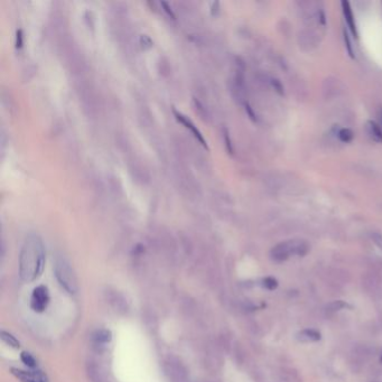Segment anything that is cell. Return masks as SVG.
I'll return each instance as SVG.
<instances>
[{"label": "cell", "instance_id": "obj_1", "mask_svg": "<svg viewBox=\"0 0 382 382\" xmlns=\"http://www.w3.org/2000/svg\"><path fill=\"white\" fill-rule=\"evenodd\" d=\"M45 266V247L36 234L28 236L24 242L19 257V274L25 281H34L43 272Z\"/></svg>", "mask_w": 382, "mask_h": 382}, {"label": "cell", "instance_id": "obj_2", "mask_svg": "<svg viewBox=\"0 0 382 382\" xmlns=\"http://www.w3.org/2000/svg\"><path fill=\"white\" fill-rule=\"evenodd\" d=\"M55 276L63 287H64L69 293H75L78 289L77 278L72 270V268L69 266L68 262L64 260H58L55 264Z\"/></svg>", "mask_w": 382, "mask_h": 382}, {"label": "cell", "instance_id": "obj_3", "mask_svg": "<svg viewBox=\"0 0 382 382\" xmlns=\"http://www.w3.org/2000/svg\"><path fill=\"white\" fill-rule=\"evenodd\" d=\"M49 303V293L46 286H37L34 288L31 298V307L36 313H43Z\"/></svg>", "mask_w": 382, "mask_h": 382}, {"label": "cell", "instance_id": "obj_4", "mask_svg": "<svg viewBox=\"0 0 382 382\" xmlns=\"http://www.w3.org/2000/svg\"><path fill=\"white\" fill-rule=\"evenodd\" d=\"M292 255H295V240L280 242L270 251L271 259L276 262L286 261Z\"/></svg>", "mask_w": 382, "mask_h": 382}, {"label": "cell", "instance_id": "obj_5", "mask_svg": "<svg viewBox=\"0 0 382 382\" xmlns=\"http://www.w3.org/2000/svg\"><path fill=\"white\" fill-rule=\"evenodd\" d=\"M173 112H174V116H175L176 120H177L178 123L182 124V125L184 126V127H185L187 130H190L191 133H192L193 136H194L195 139H196L197 141H199L200 144L204 147V148H207V149H208V144H207V141H205L203 135H202V133H201L200 130L197 129L196 126H195L194 124H193V121H192L190 118H188V117H186L185 115H183L182 112H179V111H177V110H175V109L173 110Z\"/></svg>", "mask_w": 382, "mask_h": 382}, {"label": "cell", "instance_id": "obj_6", "mask_svg": "<svg viewBox=\"0 0 382 382\" xmlns=\"http://www.w3.org/2000/svg\"><path fill=\"white\" fill-rule=\"evenodd\" d=\"M11 373L20 382H48L47 377L42 371H25L20 369H11Z\"/></svg>", "mask_w": 382, "mask_h": 382}, {"label": "cell", "instance_id": "obj_7", "mask_svg": "<svg viewBox=\"0 0 382 382\" xmlns=\"http://www.w3.org/2000/svg\"><path fill=\"white\" fill-rule=\"evenodd\" d=\"M341 5H342V10H343L344 18H345V22L347 24L348 29H350L352 34L354 35V37H358V35H359L358 34V28H356L354 15H353V11H352V8L350 6V3H348V1H345V0H343V1L341 2Z\"/></svg>", "mask_w": 382, "mask_h": 382}, {"label": "cell", "instance_id": "obj_8", "mask_svg": "<svg viewBox=\"0 0 382 382\" xmlns=\"http://www.w3.org/2000/svg\"><path fill=\"white\" fill-rule=\"evenodd\" d=\"M320 339H321L320 332H317L315 330H304L297 334L298 341L304 342V343L317 342V341H320Z\"/></svg>", "mask_w": 382, "mask_h": 382}, {"label": "cell", "instance_id": "obj_9", "mask_svg": "<svg viewBox=\"0 0 382 382\" xmlns=\"http://www.w3.org/2000/svg\"><path fill=\"white\" fill-rule=\"evenodd\" d=\"M367 130L373 140L382 144V130L379 125L375 123V121L369 120L367 123Z\"/></svg>", "mask_w": 382, "mask_h": 382}, {"label": "cell", "instance_id": "obj_10", "mask_svg": "<svg viewBox=\"0 0 382 382\" xmlns=\"http://www.w3.org/2000/svg\"><path fill=\"white\" fill-rule=\"evenodd\" d=\"M94 341L99 344H106L111 341V332L108 330H100L94 334Z\"/></svg>", "mask_w": 382, "mask_h": 382}, {"label": "cell", "instance_id": "obj_11", "mask_svg": "<svg viewBox=\"0 0 382 382\" xmlns=\"http://www.w3.org/2000/svg\"><path fill=\"white\" fill-rule=\"evenodd\" d=\"M337 136H338V138L340 139V141L345 142V144H347V142H351L352 140H353L354 133H353V131H352L351 129L343 128V129H340L339 130V131L337 132Z\"/></svg>", "mask_w": 382, "mask_h": 382}, {"label": "cell", "instance_id": "obj_12", "mask_svg": "<svg viewBox=\"0 0 382 382\" xmlns=\"http://www.w3.org/2000/svg\"><path fill=\"white\" fill-rule=\"evenodd\" d=\"M1 340L3 342H5L6 344H8L9 346H12L15 348H18L20 346V343L17 339H16L14 335H11L10 333H8V332H5V331H1Z\"/></svg>", "mask_w": 382, "mask_h": 382}, {"label": "cell", "instance_id": "obj_13", "mask_svg": "<svg viewBox=\"0 0 382 382\" xmlns=\"http://www.w3.org/2000/svg\"><path fill=\"white\" fill-rule=\"evenodd\" d=\"M20 359H22L23 362L27 365L29 368H35L36 367V360L33 358L32 354L27 353V352H23L20 354Z\"/></svg>", "mask_w": 382, "mask_h": 382}, {"label": "cell", "instance_id": "obj_14", "mask_svg": "<svg viewBox=\"0 0 382 382\" xmlns=\"http://www.w3.org/2000/svg\"><path fill=\"white\" fill-rule=\"evenodd\" d=\"M262 285L264 288L269 289V291H274V289L278 287V281L275 278H272V277H267V278L262 280Z\"/></svg>", "mask_w": 382, "mask_h": 382}, {"label": "cell", "instance_id": "obj_15", "mask_svg": "<svg viewBox=\"0 0 382 382\" xmlns=\"http://www.w3.org/2000/svg\"><path fill=\"white\" fill-rule=\"evenodd\" d=\"M344 43H345V47H346V51L348 53V55H350L351 58H355L354 52H353V47H352V42L350 40V36H348V34H347L345 31H344Z\"/></svg>", "mask_w": 382, "mask_h": 382}, {"label": "cell", "instance_id": "obj_16", "mask_svg": "<svg viewBox=\"0 0 382 382\" xmlns=\"http://www.w3.org/2000/svg\"><path fill=\"white\" fill-rule=\"evenodd\" d=\"M329 308L331 310H341V309H344V308H351V306L348 305L347 303H345V301L337 300V301H333V303L330 304Z\"/></svg>", "mask_w": 382, "mask_h": 382}, {"label": "cell", "instance_id": "obj_17", "mask_svg": "<svg viewBox=\"0 0 382 382\" xmlns=\"http://www.w3.org/2000/svg\"><path fill=\"white\" fill-rule=\"evenodd\" d=\"M224 141H225V146H226V150H228L229 154L232 155L233 154V146H232V141H231V138L229 135V131L226 129H224Z\"/></svg>", "mask_w": 382, "mask_h": 382}, {"label": "cell", "instance_id": "obj_18", "mask_svg": "<svg viewBox=\"0 0 382 382\" xmlns=\"http://www.w3.org/2000/svg\"><path fill=\"white\" fill-rule=\"evenodd\" d=\"M271 85H272V86H274V89L276 90L277 93L280 94V95L284 94V85H283V83L279 81V80L272 79L271 80Z\"/></svg>", "mask_w": 382, "mask_h": 382}, {"label": "cell", "instance_id": "obj_19", "mask_svg": "<svg viewBox=\"0 0 382 382\" xmlns=\"http://www.w3.org/2000/svg\"><path fill=\"white\" fill-rule=\"evenodd\" d=\"M24 45V35H23V31L22 29H18L16 32V48L20 49Z\"/></svg>", "mask_w": 382, "mask_h": 382}, {"label": "cell", "instance_id": "obj_20", "mask_svg": "<svg viewBox=\"0 0 382 382\" xmlns=\"http://www.w3.org/2000/svg\"><path fill=\"white\" fill-rule=\"evenodd\" d=\"M161 6L163 7V10L165 11L166 14L170 16V18H173V19L176 18V16H175V14H174V11L171 10V8L169 6V3L165 2V1H162V2H161Z\"/></svg>", "mask_w": 382, "mask_h": 382}, {"label": "cell", "instance_id": "obj_21", "mask_svg": "<svg viewBox=\"0 0 382 382\" xmlns=\"http://www.w3.org/2000/svg\"><path fill=\"white\" fill-rule=\"evenodd\" d=\"M371 239H372V241L378 246V248L382 249V234L378 233V232H373L371 234Z\"/></svg>", "mask_w": 382, "mask_h": 382}, {"label": "cell", "instance_id": "obj_22", "mask_svg": "<svg viewBox=\"0 0 382 382\" xmlns=\"http://www.w3.org/2000/svg\"><path fill=\"white\" fill-rule=\"evenodd\" d=\"M140 42H141L142 47L144 48H149V47H152V45H153L152 40H150L147 35H142L140 37Z\"/></svg>", "mask_w": 382, "mask_h": 382}, {"label": "cell", "instance_id": "obj_23", "mask_svg": "<svg viewBox=\"0 0 382 382\" xmlns=\"http://www.w3.org/2000/svg\"><path fill=\"white\" fill-rule=\"evenodd\" d=\"M246 111H247L248 116H249V118H250L251 120H254V121H257V120H258V119H257V116H255V113L253 111V109L250 108L249 104H246Z\"/></svg>", "mask_w": 382, "mask_h": 382}, {"label": "cell", "instance_id": "obj_24", "mask_svg": "<svg viewBox=\"0 0 382 382\" xmlns=\"http://www.w3.org/2000/svg\"><path fill=\"white\" fill-rule=\"evenodd\" d=\"M379 118H380V123L382 125V109H381L380 112H379Z\"/></svg>", "mask_w": 382, "mask_h": 382}]
</instances>
